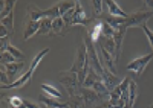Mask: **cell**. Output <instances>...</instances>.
<instances>
[{
    "label": "cell",
    "instance_id": "8fae6325",
    "mask_svg": "<svg viewBox=\"0 0 153 108\" xmlns=\"http://www.w3.org/2000/svg\"><path fill=\"white\" fill-rule=\"evenodd\" d=\"M104 3H106L107 8H109L110 15H113V17H121V18H127V17H129V14H126L124 11L118 6L117 2H113V0H106Z\"/></svg>",
    "mask_w": 153,
    "mask_h": 108
},
{
    "label": "cell",
    "instance_id": "cb8c5ba5",
    "mask_svg": "<svg viewBox=\"0 0 153 108\" xmlns=\"http://www.w3.org/2000/svg\"><path fill=\"white\" fill-rule=\"evenodd\" d=\"M2 59H0V63H2L3 66H6V64H12V63H16V58L12 56L9 52H5V53H2V56H0Z\"/></svg>",
    "mask_w": 153,
    "mask_h": 108
},
{
    "label": "cell",
    "instance_id": "7c38bea8",
    "mask_svg": "<svg viewBox=\"0 0 153 108\" xmlns=\"http://www.w3.org/2000/svg\"><path fill=\"white\" fill-rule=\"evenodd\" d=\"M38 29H40V21H31L26 25V29H25V34H23V40L28 41L31 37L38 34Z\"/></svg>",
    "mask_w": 153,
    "mask_h": 108
},
{
    "label": "cell",
    "instance_id": "4fadbf2b",
    "mask_svg": "<svg viewBox=\"0 0 153 108\" xmlns=\"http://www.w3.org/2000/svg\"><path fill=\"white\" fill-rule=\"evenodd\" d=\"M52 34V18H43L40 20V29L37 35H49Z\"/></svg>",
    "mask_w": 153,
    "mask_h": 108
},
{
    "label": "cell",
    "instance_id": "484cf974",
    "mask_svg": "<svg viewBox=\"0 0 153 108\" xmlns=\"http://www.w3.org/2000/svg\"><path fill=\"white\" fill-rule=\"evenodd\" d=\"M103 5H104V2H100V0H95V2H92V6L95 8V14H97V15H101Z\"/></svg>",
    "mask_w": 153,
    "mask_h": 108
},
{
    "label": "cell",
    "instance_id": "8992f818",
    "mask_svg": "<svg viewBox=\"0 0 153 108\" xmlns=\"http://www.w3.org/2000/svg\"><path fill=\"white\" fill-rule=\"evenodd\" d=\"M152 58H153V52L149 53V55H146V56H141V58L135 59V61H132L130 64H127V70H132V72H135L138 76H141L144 73L147 64L152 61Z\"/></svg>",
    "mask_w": 153,
    "mask_h": 108
},
{
    "label": "cell",
    "instance_id": "30bf717a",
    "mask_svg": "<svg viewBox=\"0 0 153 108\" xmlns=\"http://www.w3.org/2000/svg\"><path fill=\"white\" fill-rule=\"evenodd\" d=\"M136 96H138V87H136V82L132 79L129 84V96L126 99V105L124 108H133V104L136 101Z\"/></svg>",
    "mask_w": 153,
    "mask_h": 108
},
{
    "label": "cell",
    "instance_id": "d6986e66",
    "mask_svg": "<svg viewBox=\"0 0 153 108\" xmlns=\"http://www.w3.org/2000/svg\"><path fill=\"white\" fill-rule=\"evenodd\" d=\"M75 5H76V2H61V3H58V8H60V15L63 17L65 14H68L71 9H74V8H75Z\"/></svg>",
    "mask_w": 153,
    "mask_h": 108
},
{
    "label": "cell",
    "instance_id": "277c9868",
    "mask_svg": "<svg viewBox=\"0 0 153 108\" xmlns=\"http://www.w3.org/2000/svg\"><path fill=\"white\" fill-rule=\"evenodd\" d=\"M28 11H29V15H31V21H40V20H43V18H52V20H55V18L61 17V15H60V8H58V5H54L52 8L43 9V11L38 9V8H35V6H29Z\"/></svg>",
    "mask_w": 153,
    "mask_h": 108
},
{
    "label": "cell",
    "instance_id": "e0dca14e",
    "mask_svg": "<svg viewBox=\"0 0 153 108\" xmlns=\"http://www.w3.org/2000/svg\"><path fill=\"white\" fill-rule=\"evenodd\" d=\"M65 26L66 25H65V21H63L61 17L52 20V34H51V37H54L55 34H61V31L65 29Z\"/></svg>",
    "mask_w": 153,
    "mask_h": 108
},
{
    "label": "cell",
    "instance_id": "d4e9b609",
    "mask_svg": "<svg viewBox=\"0 0 153 108\" xmlns=\"http://www.w3.org/2000/svg\"><path fill=\"white\" fill-rule=\"evenodd\" d=\"M143 31L146 32V37H147V40H149L150 46H152V49H153V32L149 29V26H147V25H144V26H143Z\"/></svg>",
    "mask_w": 153,
    "mask_h": 108
},
{
    "label": "cell",
    "instance_id": "7402d4cb",
    "mask_svg": "<svg viewBox=\"0 0 153 108\" xmlns=\"http://www.w3.org/2000/svg\"><path fill=\"white\" fill-rule=\"evenodd\" d=\"M0 5H2V18H3L8 14L12 12V9H14V6H16V2H2Z\"/></svg>",
    "mask_w": 153,
    "mask_h": 108
},
{
    "label": "cell",
    "instance_id": "f1b7e54d",
    "mask_svg": "<svg viewBox=\"0 0 153 108\" xmlns=\"http://www.w3.org/2000/svg\"><path fill=\"white\" fill-rule=\"evenodd\" d=\"M25 105H26V108H40V107H38V105L32 104L31 101H25Z\"/></svg>",
    "mask_w": 153,
    "mask_h": 108
},
{
    "label": "cell",
    "instance_id": "9c48e42d",
    "mask_svg": "<svg viewBox=\"0 0 153 108\" xmlns=\"http://www.w3.org/2000/svg\"><path fill=\"white\" fill-rule=\"evenodd\" d=\"M38 101H40L43 105H46L48 108H68L69 107V104L60 102L57 99H51L49 96H46V94H40L38 96Z\"/></svg>",
    "mask_w": 153,
    "mask_h": 108
},
{
    "label": "cell",
    "instance_id": "5bb4252c",
    "mask_svg": "<svg viewBox=\"0 0 153 108\" xmlns=\"http://www.w3.org/2000/svg\"><path fill=\"white\" fill-rule=\"evenodd\" d=\"M126 18H121V17H113V15H106V17H101V21H106L107 25H110L115 31L120 29L123 26V23H124Z\"/></svg>",
    "mask_w": 153,
    "mask_h": 108
},
{
    "label": "cell",
    "instance_id": "603a6c76",
    "mask_svg": "<svg viewBox=\"0 0 153 108\" xmlns=\"http://www.w3.org/2000/svg\"><path fill=\"white\" fill-rule=\"evenodd\" d=\"M6 52H9L12 56H14L16 59H20V61H23V59H25V53L23 52H20L19 49H16V47L14 46H12V44H9L8 46V50Z\"/></svg>",
    "mask_w": 153,
    "mask_h": 108
},
{
    "label": "cell",
    "instance_id": "44dd1931",
    "mask_svg": "<svg viewBox=\"0 0 153 108\" xmlns=\"http://www.w3.org/2000/svg\"><path fill=\"white\" fill-rule=\"evenodd\" d=\"M8 102H9L11 108H26V105H25V101L20 99L19 96H12V98L8 99Z\"/></svg>",
    "mask_w": 153,
    "mask_h": 108
},
{
    "label": "cell",
    "instance_id": "3957f363",
    "mask_svg": "<svg viewBox=\"0 0 153 108\" xmlns=\"http://www.w3.org/2000/svg\"><path fill=\"white\" fill-rule=\"evenodd\" d=\"M153 17V11H139V12L130 14L123 23V29H129V28H143L144 25H147L149 18Z\"/></svg>",
    "mask_w": 153,
    "mask_h": 108
},
{
    "label": "cell",
    "instance_id": "7a4b0ae2",
    "mask_svg": "<svg viewBox=\"0 0 153 108\" xmlns=\"http://www.w3.org/2000/svg\"><path fill=\"white\" fill-rule=\"evenodd\" d=\"M60 81H61L63 87L68 90V93L71 96H76L78 90L81 88L80 82H78V73L74 72L72 69H69L66 72H61V73H60Z\"/></svg>",
    "mask_w": 153,
    "mask_h": 108
},
{
    "label": "cell",
    "instance_id": "ffe728a7",
    "mask_svg": "<svg viewBox=\"0 0 153 108\" xmlns=\"http://www.w3.org/2000/svg\"><path fill=\"white\" fill-rule=\"evenodd\" d=\"M2 25H3L6 29H9V31L14 29V11H12L11 14H8L6 17L2 18Z\"/></svg>",
    "mask_w": 153,
    "mask_h": 108
},
{
    "label": "cell",
    "instance_id": "ac0fdd59",
    "mask_svg": "<svg viewBox=\"0 0 153 108\" xmlns=\"http://www.w3.org/2000/svg\"><path fill=\"white\" fill-rule=\"evenodd\" d=\"M92 90L94 91H97L98 94H110V91L107 90V87L104 85V82H103V79H97L95 82H94V87H92Z\"/></svg>",
    "mask_w": 153,
    "mask_h": 108
},
{
    "label": "cell",
    "instance_id": "2e32d148",
    "mask_svg": "<svg viewBox=\"0 0 153 108\" xmlns=\"http://www.w3.org/2000/svg\"><path fill=\"white\" fill-rule=\"evenodd\" d=\"M42 90H43L45 93H48L49 96L55 98V99H61V98H63V94H61V91H60V90H57L55 87L48 85V84H42Z\"/></svg>",
    "mask_w": 153,
    "mask_h": 108
},
{
    "label": "cell",
    "instance_id": "f546056e",
    "mask_svg": "<svg viewBox=\"0 0 153 108\" xmlns=\"http://www.w3.org/2000/svg\"><path fill=\"white\" fill-rule=\"evenodd\" d=\"M144 5H146V6H149V8H152V11H153V2H149V0H146Z\"/></svg>",
    "mask_w": 153,
    "mask_h": 108
},
{
    "label": "cell",
    "instance_id": "52a82bcc",
    "mask_svg": "<svg viewBox=\"0 0 153 108\" xmlns=\"http://www.w3.org/2000/svg\"><path fill=\"white\" fill-rule=\"evenodd\" d=\"M81 94H83L81 98L84 101L86 108H94L95 105L100 104V94L92 88H81Z\"/></svg>",
    "mask_w": 153,
    "mask_h": 108
},
{
    "label": "cell",
    "instance_id": "6da1fadb",
    "mask_svg": "<svg viewBox=\"0 0 153 108\" xmlns=\"http://www.w3.org/2000/svg\"><path fill=\"white\" fill-rule=\"evenodd\" d=\"M49 53V49L46 47V49H43L42 52H38L35 56H34V59H32V63H31V67H29V70L28 72H25V73L17 79V81H14L12 84H8V85H2V90H9V88H22V87H25L26 84L31 81V78H32V75H34V70L37 69V66L40 64V61Z\"/></svg>",
    "mask_w": 153,
    "mask_h": 108
},
{
    "label": "cell",
    "instance_id": "9a60e30c",
    "mask_svg": "<svg viewBox=\"0 0 153 108\" xmlns=\"http://www.w3.org/2000/svg\"><path fill=\"white\" fill-rule=\"evenodd\" d=\"M23 69V61H16V63H12V64H6V72H8V76L12 78V76H16L17 73H20Z\"/></svg>",
    "mask_w": 153,
    "mask_h": 108
},
{
    "label": "cell",
    "instance_id": "5b68a950",
    "mask_svg": "<svg viewBox=\"0 0 153 108\" xmlns=\"http://www.w3.org/2000/svg\"><path fill=\"white\" fill-rule=\"evenodd\" d=\"M97 52H98V58H100V63H101V66L103 67H106V69H109V72L110 73H117V67H115V64H117V61L113 59V56L104 49L103 47V44H101L100 41L97 43Z\"/></svg>",
    "mask_w": 153,
    "mask_h": 108
},
{
    "label": "cell",
    "instance_id": "4316f807",
    "mask_svg": "<svg viewBox=\"0 0 153 108\" xmlns=\"http://www.w3.org/2000/svg\"><path fill=\"white\" fill-rule=\"evenodd\" d=\"M0 78H2V85H8L9 84V79L6 76V72H5V66L2 64V72H0Z\"/></svg>",
    "mask_w": 153,
    "mask_h": 108
},
{
    "label": "cell",
    "instance_id": "ba28073f",
    "mask_svg": "<svg viewBox=\"0 0 153 108\" xmlns=\"http://www.w3.org/2000/svg\"><path fill=\"white\" fill-rule=\"evenodd\" d=\"M87 37L91 38L92 43H98V40L103 37V23H101V20L95 18V21L87 28Z\"/></svg>",
    "mask_w": 153,
    "mask_h": 108
},
{
    "label": "cell",
    "instance_id": "83f0119b",
    "mask_svg": "<svg viewBox=\"0 0 153 108\" xmlns=\"http://www.w3.org/2000/svg\"><path fill=\"white\" fill-rule=\"evenodd\" d=\"M6 37H9V34H8L6 28L2 25V26H0V38H6Z\"/></svg>",
    "mask_w": 153,
    "mask_h": 108
}]
</instances>
